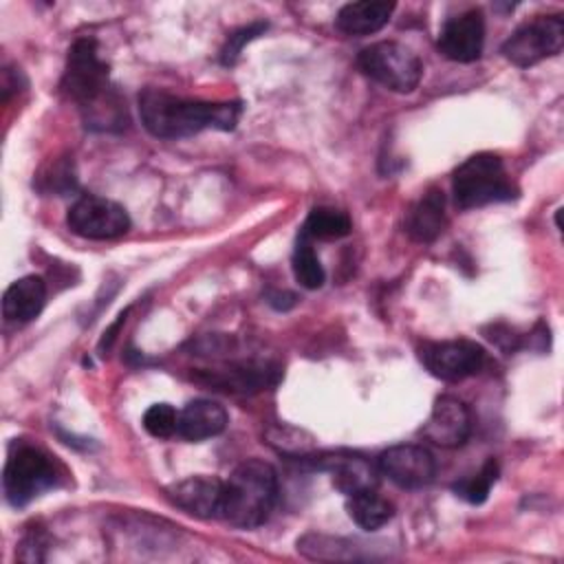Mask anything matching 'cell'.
I'll use <instances>...</instances> for the list:
<instances>
[{"mask_svg": "<svg viewBox=\"0 0 564 564\" xmlns=\"http://www.w3.org/2000/svg\"><path fill=\"white\" fill-rule=\"evenodd\" d=\"M275 500V469L260 458H249L236 465L229 478L223 480L218 518H223L227 524L236 529H256L262 522H267Z\"/></svg>", "mask_w": 564, "mask_h": 564, "instance_id": "cell-2", "label": "cell"}, {"mask_svg": "<svg viewBox=\"0 0 564 564\" xmlns=\"http://www.w3.org/2000/svg\"><path fill=\"white\" fill-rule=\"evenodd\" d=\"M485 44V18L480 9L463 11L454 18H449L436 40L438 51L460 64H469L480 57Z\"/></svg>", "mask_w": 564, "mask_h": 564, "instance_id": "cell-11", "label": "cell"}, {"mask_svg": "<svg viewBox=\"0 0 564 564\" xmlns=\"http://www.w3.org/2000/svg\"><path fill=\"white\" fill-rule=\"evenodd\" d=\"M564 46V20L562 15H538L520 24L502 44V55L520 66L529 68L546 57H553Z\"/></svg>", "mask_w": 564, "mask_h": 564, "instance_id": "cell-7", "label": "cell"}, {"mask_svg": "<svg viewBox=\"0 0 564 564\" xmlns=\"http://www.w3.org/2000/svg\"><path fill=\"white\" fill-rule=\"evenodd\" d=\"M264 31H267V22H251V24H247V26H242V29L229 33V35H227V42H225L223 48H220V62H223L225 66H231V64L238 59V55H240V51L245 48V44H249L251 40H256V37H258L260 33H264Z\"/></svg>", "mask_w": 564, "mask_h": 564, "instance_id": "cell-25", "label": "cell"}, {"mask_svg": "<svg viewBox=\"0 0 564 564\" xmlns=\"http://www.w3.org/2000/svg\"><path fill=\"white\" fill-rule=\"evenodd\" d=\"M452 192L460 209L507 203L518 196V187L509 178L502 159L494 152H478L465 159L454 170Z\"/></svg>", "mask_w": 564, "mask_h": 564, "instance_id": "cell-3", "label": "cell"}, {"mask_svg": "<svg viewBox=\"0 0 564 564\" xmlns=\"http://www.w3.org/2000/svg\"><path fill=\"white\" fill-rule=\"evenodd\" d=\"M242 112L240 101H200L145 88L139 95L143 128L159 139H183L203 130H234Z\"/></svg>", "mask_w": 564, "mask_h": 564, "instance_id": "cell-1", "label": "cell"}, {"mask_svg": "<svg viewBox=\"0 0 564 564\" xmlns=\"http://www.w3.org/2000/svg\"><path fill=\"white\" fill-rule=\"evenodd\" d=\"M379 471L401 489H421L434 480L436 460L423 445H392L379 456Z\"/></svg>", "mask_w": 564, "mask_h": 564, "instance_id": "cell-10", "label": "cell"}, {"mask_svg": "<svg viewBox=\"0 0 564 564\" xmlns=\"http://www.w3.org/2000/svg\"><path fill=\"white\" fill-rule=\"evenodd\" d=\"M319 469L330 471L335 489L352 496L364 489H377L379 476L375 465L359 454H328L315 463Z\"/></svg>", "mask_w": 564, "mask_h": 564, "instance_id": "cell-14", "label": "cell"}, {"mask_svg": "<svg viewBox=\"0 0 564 564\" xmlns=\"http://www.w3.org/2000/svg\"><path fill=\"white\" fill-rule=\"evenodd\" d=\"M394 11V2L361 0L344 4L335 15V26L346 35H370L383 29Z\"/></svg>", "mask_w": 564, "mask_h": 564, "instance_id": "cell-18", "label": "cell"}, {"mask_svg": "<svg viewBox=\"0 0 564 564\" xmlns=\"http://www.w3.org/2000/svg\"><path fill=\"white\" fill-rule=\"evenodd\" d=\"M291 264H293V275L295 280L304 286V289H319L326 280V271L313 249V240L308 236H304L302 231L297 234V242H295V249H293V258H291Z\"/></svg>", "mask_w": 564, "mask_h": 564, "instance_id": "cell-22", "label": "cell"}, {"mask_svg": "<svg viewBox=\"0 0 564 564\" xmlns=\"http://www.w3.org/2000/svg\"><path fill=\"white\" fill-rule=\"evenodd\" d=\"M359 70L392 93H412L421 82V59L399 42H375L359 51Z\"/></svg>", "mask_w": 564, "mask_h": 564, "instance_id": "cell-6", "label": "cell"}, {"mask_svg": "<svg viewBox=\"0 0 564 564\" xmlns=\"http://www.w3.org/2000/svg\"><path fill=\"white\" fill-rule=\"evenodd\" d=\"M421 432L430 443L438 447H445V449L460 447L471 434V412L460 399L452 394H443L434 401L432 412L423 423Z\"/></svg>", "mask_w": 564, "mask_h": 564, "instance_id": "cell-12", "label": "cell"}, {"mask_svg": "<svg viewBox=\"0 0 564 564\" xmlns=\"http://www.w3.org/2000/svg\"><path fill=\"white\" fill-rule=\"evenodd\" d=\"M445 196L438 187H430L408 212L405 231L416 242H432L445 229Z\"/></svg>", "mask_w": 564, "mask_h": 564, "instance_id": "cell-17", "label": "cell"}, {"mask_svg": "<svg viewBox=\"0 0 564 564\" xmlns=\"http://www.w3.org/2000/svg\"><path fill=\"white\" fill-rule=\"evenodd\" d=\"M44 302H46V282L40 275H24L4 291L2 315L7 322L26 324L42 313Z\"/></svg>", "mask_w": 564, "mask_h": 564, "instance_id": "cell-16", "label": "cell"}, {"mask_svg": "<svg viewBox=\"0 0 564 564\" xmlns=\"http://www.w3.org/2000/svg\"><path fill=\"white\" fill-rule=\"evenodd\" d=\"M352 229L350 218L335 207H313L302 225V234L311 240H335L348 236Z\"/></svg>", "mask_w": 564, "mask_h": 564, "instance_id": "cell-21", "label": "cell"}, {"mask_svg": "<svg viewBox=\"0 0 564 564\" xmlns=\"http://www.w3.org/2000/svg\"><path fill=\"white\" fill-rule=\"evenodd\" d=\"M348 516L355 524H359L366 531H377L383 524H388L394 516V505L377 494V489H364L352 496H348L346 502Z\"/></svg>", "mask_w": 564, "mask_h": 564, "instance_id": "cell-20", "label": "cell"}, {"mask_svg": "<svg viewBox=\"0 0 564 564\" xmlns=\"http://www.w3.org/2000/svg\"><path fill=\"white\" fill-rule=\"evenodd\" d=\"M178 412L170 403H154L143 414V427L154 438H167L176 434Z\"/></svg>", "mask_w": 564, "mask_h": 564, "instance_id": "cell-24", "label": "cell"}, {"mask_svg": "<svg viewBox=\"0 0 564 564\" xmlns=\"http://www.w3.org/2000/svg\"><path fill=\"white\" fill-rule=\"evenodd\" d=\"M172 505L194 518H218L223 480L212 476H189L165 489Z\"/></svg>", "mask_w": 564, "mask_h": 564, "instance_id": "cell-13", "label": "cell"}, {"mask_svg": "<svg viewBox=\"0 0 564 564\" xmlns=\"http://www.w3.org/2000/svg\"><path fill=\"white\" fill-rule=\"evenodd\" d=\"M498 480V463L494 458H489L476 474L467 476V478H460L458 482L452 485V491L469 502V505H480L487 500L489 496V489L491 485Z\"/></svg>", "mask_w": 564, "mask_h": 564, "instance_id": "cell-23", "label": "cell"}, {"mask_svg": "<svg viewBox=\"0 0 564 564\" xmlns=\"http://www.w3.org/2000/svg\"><path fill=\"white\" fill-rule=\"evenodd\" d=\"M227 412L212 399H194L178 412L176 434L185 441L198 443L218 436L227 427Z\"/></svg>", "mask_w": 564, "mask_h": 564, "instance_id": "cell-15", "label": "cell"}, {"mask_svg": "<svg viewBox=\"0 0 564 564\" xmlns=\"http://www.w3.org/2000/svg\"><path fill=\"white\" fill-rule=\"evenodd\" d=\"M62 90L82 110H90L88 123H99L104 99H108V64L99 57L97 40L79 37L73 42L66 55Z\"/></svg>", "mask_w": 564, "mask_h": 564, "instance_id": "cell-4", "label": "cell"}, {"mask_svg": "<svg viewBox=\"0 0 564 564\" xmlns=\"http://www.w3.org/2000/svg\"><path fill=\"white\" fill-rule=\"evenodd\" d=\"M419 357L423 366L441 381H463L474 377L485 366V350L469 339H447V341H427L421 346Z\"/></svg>", "mask_w": 564, "mask_h": 564, "instance_id": "cell-9", "label": "cell"}, {"mask_svg": "<svg viewBox=\"0 0 564 564\" xmlns=\"http://www.w3.org/2000/svg\"><path fill=\"white\" fill-rule=\"evenodd\" d=\"M66 223L73 234L88 240H112L130 229L128 212L119 203L95 194L79 196L70 205Z\"/></svg>", "mask_w": 564, "mask_h": 564, "instance_id": "cell-8", "label": "cell"}, {"mask_svg": "<svg viewBox=\"0 0 564 564\" xmlns=\"http://www.w3.org/2000/svg\"><path fill=\"white\" fill-rule=\"evenodd\" d=\"M269 366L258 364H231L225 368H212L196 372V379L207 381L212 386H218L223 390L231 392H256L262 390L271 381Z\"/></svg>", "mask_w": 564, "mask_h": 564, "instance_id": "cell-19", "label": "cell"}, {"mask_svg": "<svg viewBox=\"0 0 564 564\" xmlns=\"http://www.w3.org/2000/svg\"><path fill=\"white\" fill-rule=\"evenodd\" d=\"M57 465L40 447L29 443H18L4 465L2 487L9 505L24 507L40 494L57 485Z\"/></svg>", "mask_w": 564, "mask_h": 564, "instance_id": "cell-5", "label": "cell"}]
</instances>
